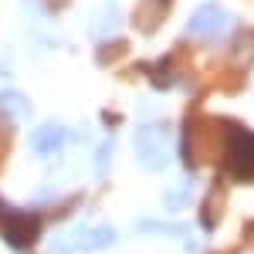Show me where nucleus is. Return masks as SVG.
Here are the masks:
<instances>
[{"label":"nucleus","mask_w":254,"mask_h":254,"mask_svg":"<svg viewBox=\"0 0 254 254\" xmlns=\"http://www.w3.org/2000/svg\"><path fill=\"white\" fill-rule=\"evenodd\" d=\"M64 139H68L64 126H41V129L31 132V146H34L38 153H55V149L64 146Z\"/></svg>","instance_id":"423d86ee"},{"label":"nucleus","mask_w":254,"mask_h":254,"mask_svg":"<svg viewBox=\"0 0 254 254\" xmlns=\"http://www.w3.org/2000/svg\"><path fill=\"white\" fill-rule=\"evenodd\" d=\"M41 231V220L34 214H20V210H10L3 207V234L14 248H27Z\"/></svg>","instance_id":"f03ea898"},{"label":"nucleus","mask_w":254,"mask_h":254,"mask_svg":"<svg viewBox=\"0 0 254 254\" xmlns=\"http://www.w3.org/2000/svg\"><path fill=\"white\" fill-rule=\"evenodd\" d=\"M231 166H234V176H254V136H241L231 149Z\"/></svg>","instance_id":"20e7f679"},{"label":"nucleus","mask_w":254,"mask_h":254,"mask_svg":"<svg viewBox=\"0 0 254 254\" xmlns=\"http://www.w3.org/2000/svg\"><path fill=\"white\" fill-rule=\"evenodd\" d=\"M119 27H122V14H119V7H116V3H105V7L98 10V17L92 20L88 31H92V38H95V41H105L109 34H116Z\"/></svg>","instance_id":"39448f33"},{"label":"nucleus","mask_w":254,"mask_h":254,"mask_svg":"<svg viewBox=\"0 0 254 254\" xmlns=\"http://www.w3.org/2000/svg\"><path fill=\"white\" fill-rule=\"evenodd\" d=\"M227 27H231V14L220 10L217 3L200 7L190 17V34H196V38H220V34H227Z\"/></svg>","instance_id":"7ed1b4c3"},{"label":"nucleus","mask_w":254,"mask_h":254,"mask_svg":"<svg viewBox=\"0 0 254 254\" xmlns=\"http://www.w3.org/2000/svg\"><path fill=\"white\" fill-rule=\"evenodd\" d=\"M136 153L142 166L163 170L170 163V129L166 126H142L136 132Z\"/></svg>","instance_id":"f257e3e1"},{"label":"nucleus","mask_w":254,"mask_h":254,"mask_svg":"<svg viewBox=\"0 0 254 254\" xmlns=\"http://www.w3.org/2000/svg\"><path fill=\"white\" fill-rule=\"evenodd\" d=\"M0 116L27 119V116H31V102L20 95V92H3V95H0Z\"/></svg>","instance_id":"0eeeda50"},{"label":"nucleus","mask_w":254,"mask_h":254,"mask_svg":"<svg viewBox=\"0 0 254 254\" xmlns=\"http://www.w3.org/2000/svg\"><path fill=\"white\" fill-rule=\"evenodd\" d=\"M88 241H92V248H109V244H116V231L112 227H95Z\"/></svg>","instance_id":"6e6552de"},{"label":"nucleus","mask_w":254,"mask_h":254,"mask_svg":"<svg viewBox=\"0 0 254 254\" xmlns=\"http://www.w3.org/2000/svg\"><path fill=\"white\" fill-rule=\"evenodd\" d=\"M109 159H112V139H105V142L98 146V159H95V170H98V173H105Z\"/></svg>","instance_id":"1a4fd4ad"}]
</instances>
